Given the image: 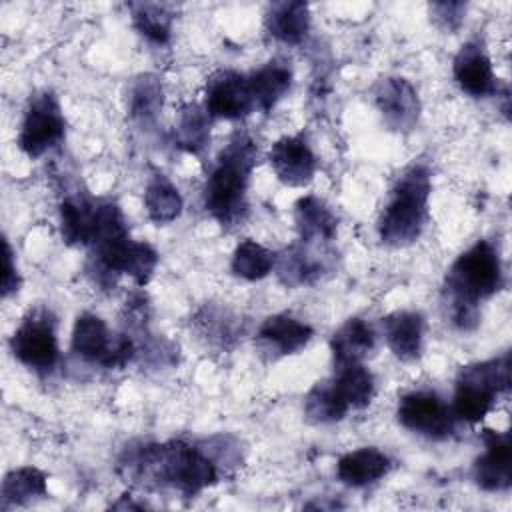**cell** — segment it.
Instances as JSON below:
<instances>
[{"label": "cell", "instance_id": "4fadbf2b", "mask_svg": "<svg viewBox=\"0 0 512 512\" xmlns=\"http://www.w3.org/2000/svg\"><path fill=\"white\" fill-rule=\"evenodd\" d=\"M270 168L286 186H306L318 168L316 154L302 134L278 138L268 152Z\"/></svg>", "mask_w": 512, "mask_h": 512}, {"label": "cell", "instance_id": "ba28073f", "mask_svg": "<svg viewBox=\"0 0 512 512\" xmlns=\"http://www.w3.org/2000/svg\"><path fill=\"white\" fill-rule=\"evenodd\" d=\"M64 132L66 122L56 96L48 90L34 94L24 110V118L20 124V150L28 158H40L62 144Z\"/></svg>", "mask_w": 512, "mask_h": 512}, {"label": "cell", "instance_id": "2e32d148", "mask_svg": "<svg viewBox=\"0 0 512 512\" xmlns=\"http://www.w3.org/2000/svg\"><path fill=\"white\" fill-rule=\"evenodd\" d=\"M312 336V326L290 314L268 316L258 328L260 346L274 358L300 352L302 348L308 346Z\"/></svg>", "mask_w": 512, "mask_h": 512}, {"label": "cell", "instance_id": "7a4b0ae2", "mask_svg": "<svg viewBox=\"0 0 512 512\" xmlns=\"http://www.w3.org/2000/svg\"><path fill=\"white\" fill-rule=\"evenodd\" d=\"M504 284L498 248L488 240L474 242L450 266L444 280V296L450 320L460 330H474L478 304L496 294Z\"/></svg>", "mask_w": 512, "mask_h": 512}, {"label": "cell", "instance_id": "ffe728a7", "mask_svg": "<svg viewBox=\"0 0 512 512\" xmlns=\"http://www.w3.org/2000/svg\"><path fill=\"white\" fill-rule=\"evenodd\" d=\"M390 466L392 462L382 450L364 446L340 456L336 464V476L346 486L362 488L384 478L390 472Z\"/></svg>", "mask_w": 512, "mask_h": 512}, {"label": "cell", "instance_id": "9a60e30c", "mask_svg": "<svg viewBox=\"0 0 512 512\" xmlns=\"http://www.w3.org/2000/svg\"><path fill=\"white\" fill-rule=\"evenodd\" d=\"M452 74L462 92L474 98L492 96L498 90L492 62L478 42H466L452 62Z\"/></svg>", "mask_w": 512, "mask_h": 512}, {"label": "cell", "instance_id": "4dcf8cb0", "mask_svg": "<svg viewBox=\"0 0 512 512\" xmlns=\"http://www.w3.org/2000/svg\"><path fill=\"white\" fill-rule=\"evenodd\" d=\"M274 266H276V254L250 238L242 240L236 246L230 262L232 274L250 282L266 278Z\"/></svg>", "mask_w": 512, "mask_h": 512}, {"label": "cell", "instance_id": "52a82bcc", "mask_svg": "<svg viewBox=\"0 0 512 512\" xmlns=\"http://www.w3.org/2000/svg\"><path fill=\"white\" fill-rule=\"evenodd\" d=\"M72 352L104 368H124L136 356L138 348L130 334H110L98 314L84 312L72 328Z\"/></svg>", "mask_w": 512, "mask_h": 512}, {"label": "cell", "instance_id": "44dd1931", "mask_svg": "<svg viewBox=\"0 0 512 512\" xmlns=\"http://www.w3.org/2000/svg\"><path fill=\"white\" fill-rule=\"evenodd\" d=\"M98 200H92L82 194L64 196L58 208L60 214V232L62 240L70 246H90L96 222Z\"/></svg>", "mask_w": 512, "mask_h": 512}, {"label": "cell", "instance_id": "9c48e42d", "mask_svg": "<svg viewBox=\"0 0 512 512\" xmlns=\"http://www.w3.org/2000/svg\"><path fill=\"white\" fill-rule=\"evenodd\" d=\"M92 250L102 274H126L140 286L150 280L158 264V252L146 242L132 240L128 232L102 240Z\"/></svg>", "mask_w": 512, "mask_h": 512}, {"label": "cell", "instance_id": "e575fe53", "mask_svg": "<svg viewBox=\"0 0 512 512\" xmlns=\"http://www.w3.org/2000/svg\"><path fill=\"white\" fill-rule=\"evenodd\" d=\"M20 288V274L16 270L14 264V254L12 248L8 244V240H4V272H2V298H8L10 294L18 292Z\"/></svg>", "mask_w": 512, "mask_h": 512}, {"label": "cell", "instance_id": "3957f363", "mask_svg": "<svg viewBox=\"0 0 512 512\" xmlns=\"http://www.w3.org/2000/svg\"><path fill=\"white\" fill-rule=\"evenodd\" d=\"M258 146L248 134H234L220 150L204 184V208L222 226H234L248 212V186Z\"/></svg>", "mask_w": 512, "mask_h": 512}, {"label": "cell", "instance_id": "8992f818", "mask_svg": "<svg viewBox=\"0 0 512 512\" xmlns=\"http://www.w3.org/2000/svg\"><path fill=\"white\" fill-rule=\"evenodd\" d=\"M10 352L34 372H52L60 358L54 314L44 306L28 310L10 338Z\"/></svg>", "mask_w": 512, "mask_h": 512}, {"label": "cell", "instance_id": "30bf717a", "mask_svg": "<svg viewBox=\"0 0 512 512\" xmlns=\"http://www.w3.org/2000/svg\"><path fill=\"white\" fill-rule=\"evenodd\" d=\"M398 422L420 436L430 440H442L450 436L454 416L450 406L434 392L414 390L400 398L396 410Z\"/></svg>", "mask_w": 512, "mask_h": 512}, {"label": "cell", "instance_id": "e0dca14e", "mask_svg": "<svg viewBox=\"0 0 512 512\" xmlns=\"http://www.w3.org/2000/svg\"><path fill=\"white\" fill-rule=\"evenodd\" d=\"M382 330L392 354L404 362H412L422 352L426 322L422 314L398 310L382 318Z\"/></svg>", "mask_w": 512, "mask_h": 512}, {"label": "cell", "instance_id": "d6986e66", "mask_svg": "<svg viewBox=\"0 0 512 512\" xmlns=\"http://www.w3.org/2000/svg\"><path fill=\"white\" fill-rule=\"evenodd\" d=\"M294 222L298 240L304 244L326 246L334 240L338 230L336 214L318 196H302L296 202Z\"/></svg>", "mask_w": 512, "mask_h": 512}, {"label": "cell", "instance_id": "8fae6325", "mask_svg": "<svg viewBox=\"0 0 512 512\" xmlns=\"http://www.w3.org/2000/svg\"><path fill=\"white\" fill-rule=\"evenodd\" d=\"M374 106L384 124L394 132H408L420 116V100L416 88L400 76H386L372 88Z\"/></svg>", "mask_w": 512, "mask_h": 512}, {"label": "cell", "instance_id": "6da1fadb", "mask_svg": "<svg viewBox=\"0 0 512 512\" xmlns=\"http://www.w3.org/2000/svg\"><path fill=\"white\" fill-rule=\"evenodd\" d=\"M120 466L126 470V476L146 486L172 488L184 496H196L214 486L220 476L212 456L182 440L142 446L128 452Z\"/></svg>", "mask_w": 512, "mask_h": 512}, {"label": "cell", "instance_id": "d6a6232c", "mask_svg": "<svg viewBox=\"0 0 512 512\" xmlns=\"http://www.w3.org/2000/svg\"><path fill=\"white\" fill-rule=\"evenodd\" d=\"M196 326H198V332L210 344H216L220 348H226L238 336V322L224 308L204 306L196 316Z\"/></svg>", "mask_w": 512, "mask_h": 512}, {"label": "cell", "instance_id": "1f68e13d", "mask_svg": "<svg viewBox=\"0 0 512 512\" xmlns=\"http://www.w3.org/2000/svg\"><path fill=\"white\" fill-rule=\"evenodd\" d=\"M332 380L350 410L366 408L374 398V376L362 362L336 368Z\"/></svg>", "mask_w": 512, "mask_h": 512}, {"label": "cell", "instance_id": "836d02e7", "mask_svg": "<svg viewBox=\"0 0 512 512\" xmlns=\"http://www.w3.org/2000/svg\"><path fill=\"white\" fill-rule=\"evenodd\" d=\"M466 4L464 2H434L430 4V16L434 22L448 32H454L464 22Z\"/></svg>", "mask_w": 512, "mask_h": 512}, {"label": "cell", "instance_id": "603a6c76", "mask_svg": "<svg viewBox=\"0 0 512 512\" xmlns=\"http://www.w3.org/2000/svg\"><path fill=\"white\" fill-rule=\"evenodd\" d=\"M374 342H376L374 330L362 318L346 320L332 334V340H330L334 368L360 364L368 356V352H372Z\"/></svg>", "mask_w": 512, "mask_h": 512}, {"label": "cell", "instance_id": "7c38bea8", "mask_svg": "<svg viewBox=\"0 0 512 512\" xmlns=\"http://www.w3.org/2000/svg\"><path fill=\"white\" fill-rule=\"evenodd\" d=\"M204 108L212 118L238 120L248 116L254 108V100L248 88V78L234 70H218L206 82Z\"/></svg>", "mask_w": 512, "mask_h": 512}, {"label": "cell", "instance_id": "d4e9b609", "mask_svg": "<svg viewBox=\"0 0 512 512\" xmlns=\"http://www.w3.org/2000/svg\"><path fill=\"white\" fill-rule=\"evenodd\" d=\"M144 208L148 218L160 226L174 222L180 216L184 200L178 188L162 172H154L144 188Z\"/></svg>", "mask_w": 512, "mask_h": 512}, {"label": "cell", "instance_id": "484cf974", "mask_svg": "<svg viewBox=\"0 0 512 512\" xmlns=\"http://www.w3.org/2000/svg\"><path fill=\"white\" fill-rule=\"evenodd\" d=\"M164 102L162 84L154 74H140L134 78L128 90V114L130 118L148 128L154 126Z\"/></svg>", "mask_w": 512, "mask_h": 512}, {"label": "cell", "instance_id": "7402d4cb", "mask_svg": "<svg viewBox=\"0 0 512 512\" xmlns=\"http://www.w3.org/2000/svg\"><path fill=\"white\" fill-rule=\"evenodd\" d=\"M268 34L284 44H300L310 30V8L306 2H274L264 18Z\"/></svg>", "mask_w": 512, "mask_h": 512}, {"label": "cell", "instance_id": "4316f807", "mask_svg": "<svg viewBox=\"0 0 512 512\" xmlns=\"http://www.w3.org/2000/svg\"><path fill=\"white\" fill-rule=\"evenodd\" d=\"M48 494L46 474L34 466L14 468L4 476L2 482V510L12 506H24L36 498Z\"/></svg>", "mask_w": 512, "mask_h": 512}, {"label": "cell", "instance_id": "ac0fdd59", "mask_svg": "<svg viewBox=\"0 0 512 512\" xmlns=\"http://www.w3.org/2000/svg\"><path fill=\"white\" fill-rule=\"evenodd\" d=\"M322 248L324 246L304 244L298 240V244L284 250L276 260L280 280L286 286H304L316 282L328 268Z\"/></svg>", "mask_w": 512, "mask_h": 512}, {"label": "cell", "instance_id": "5b68a950", "mask_svg": "<svg viewBox=\"0 0 512 512\" xmlns=\"http://www.w3.org/2000/svg\"><path fill=\"white\" fill-rule=\"evenodd\" d=\"M510 388V354L464 366L456 378L452 416L468 424L486 418L496 398Z\"/></svg>", "mask_w": 512, "mask_h": 512}, {"label": "cell", "instance_id": "f546056e", "mask_svg": "<svg viewBox=\"0 0 512 512\" xmlns=\"http://www.w3.org/2000/svg\"><path fill=\"white\" fill-rule=\"evenodd\" d=\"M132 12L134 28L154 44H166L172 34L174 12L168 4L134 2L128 6Z\"/></svg>", "mask_w": 512, "mask_h": 512}, {"label": "cell", "instance_id": "f1b7e54d", "mask_svg": "<svg viewBox=\"0 0 512 512\" xmlns=\"http://www.w3.org/2000/svg\"><path fill=\"white\" fill-rule=\"evenodd\" d=\"M210 142V116L198 104H186L178 112L174 126V144L184 152L198 154Z\"/></svg>", "mask_w": 512, "mask_h": 512}, {"label": "cell", "instance_id": "83f0119b", "mask_svg": "<svg viewBox=\"0 0 512 512\" xmlns=\"http://www.w3.org/2000/svg\"><path fill=\"white\" fill-rule=\"evenodd\" d=\"M350 412V406L342 398L334 380L318 382L304 398V414L314 424L340 422Z\"/></svg>", "mask_w": 512, "mask_h": 512}, {"label": "cell", "instance_id": "277c9868", "mask_svg": "<svg viewBox=\"0 0 512 512\" xmlns=\"http://www.w3.org/2000/svg\"><path fill=\"white\" fill-rule=\"evenodd\" d=\"M430 192V172L422 164H412L396 178L378 218L382 244L400 248L418 240L428 220Z\"/></svg>", "mask_w": 512, "mask_h": 512}, {"label": "cell", "instance_id": "cb8c5ba5", "mask_svg": "<svg viewBox=\"0 0 512 512\" xmlns=\"http://www.w3.org/2000/svg\"><path fill=\"white\" fill-rule=\"evenodd\" d=\"M248 78V88L254 100V108L260 112H270L290 90L292 70L284 62H268Z\"/></svg>", "mask_w": 512, "mask_h": 512}, {"label": "cell", "instance_id": "5bb4252c", "mask_svg": "<svg viewBox=\"0 0 512 512\" xmlns=\"http://www.w3.org/2000/svg\"><path fill=\"white\" fill-rule=\"evenodd\" d=\"M486 450L474 462V482L486 492H504L512 486L510 434L484 430Z\"/></svg>", "mask_w": 512, "mask_h": 512}]
</instances>
